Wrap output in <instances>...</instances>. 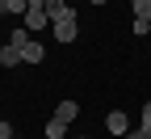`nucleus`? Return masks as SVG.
<instances>
[{"mask_svg": "<svg viewBox=\"0 0 151 139\" xmlns=\"http://www.w3.org/2000/svg\"><path fill=\"white\" fill-rule=\"evenodd\" d=\"M0 139H17V131H13V122H4V118H0Z\"/></svg>", "mask_w": 151, "mask_h": 139, "instance_id": "nucleus-9", "label": "nucleus"}, {"mask_svg": "<svg viewBox=\"0 0 151 139\" xmlns=\"http://www.w3.org/2000/svg\"><path fill=\"white\" fill-rule=\"evenodd\" d=\"M76 114H80V106H76V101H59V106H55V118H59V122H76Z\"/></svg>", "mask_w": 151, "mask_h": 139, "instance_id": "nucleus-3", "label": "nucleus"}, {"mask_svg": "<svg viewBox=\"0 0 151 139\" xmlns=\"http://www.w3.org/2000/svg\"><path fill=\"white\" fill-rule=\"evenodd\" d=\"M88 139H92V135H88Z\"/></svg>", "mask_w": 151, "mask_h": 139, "instance_id": "nucleus-13", "label": "nucleus"}, {"mask_svg": "<svg viewBox=\"0 0 151 139\" xmlns=\"http://www.w3.org/2000/svg\"><path fill=\"white\" fill-rule=\"evenodd\" d=\"M46 25H50L46 0H29V9H25V30H29V34H42Z\"/></svg>", "mask_w": 151, "mask_h": 139, "instance_id": "nucleus-1", "label": "nucleus"}, {"mask_svg": "<svg viewBox=\"0 0 151 139\" xmlns=\"http://www.w3.org/2000/svg\"><path fill=\"white\" fill-rule=\"evenodd\" d=\"M105 131H109V135H130V118H126V110H109V114H105Z\"/></svg>", "mask_w": 151, "mask_h": 139, "instance_id": "nucleus-2", "label": "nucleus"}, {"mask_svg": "<svg viewBox=\"0 0 151 139\" xmlns=\"http://www.w3.org/2000/svg\"><path fill=\"white\" fill-rule=\"evenodd\" d=\"M147 38H151V34H147Z\"/></svg>", "mask_w": 151, "mask_h": 139, "instance_id": "nucleus-14", "label": "nucleus"}, {"mask_svg": "<svg viewBox=\"0 0 151 139\" xmlns=\"http://www.w3.org/2000/svg\"><path fill=\"white\" fill-rule=\"evenodd\" d=\"M126 139H151V131H147V127H130V135H126Z\"/></svg>", "mask_w": 151, "mask_h": 139, "instance_id": "nucleus-10", "label": "nucleus"}, {"mask_svg": "<svg viewBox=\"0 0 151 139\" xmlns=\"http://www.w3.org/2000/svg\"><path fill=\"white\" fill-rule=\"evenodd\" d=\"M130 30H134L139 38H147V34H151V21H143V17H134V25H130Z\"/></svg>", "mask_w": 151, "mask_h": 139, "instance_id": "nucleus-8", "label": "nucleus"}, {"mask_svg": "<svg viewBox=\"0 0 151 139\" xmlns=\"http://www.w3.org/2000/svg\"><path fill=\"white\" fill-rule=\"evenodd\" d=\"M46 139H67V122L50 118V122H46Z\"/></svg>", "mask_w": 151, "mask_h": 139, "instance_id": "nucleus-6", "label": "nucleus"}, {"mask_svg": "<svg viewBox=\"0 0 151 139\" xmlns=\"http://www.w3.org/2000/svg\"><path fill=\"white\" fill-rule=\"evenodd\" d=\"M134 17H143V21H151V0H134Z\"/></svg>", "mask_w": 151, "mask_h": 139, "instance_id": "nucleus-7", "label": "nucleus"}, {"mask_svg": "<svg viewBox=\"0 0 151 139\" xmlns=\"http://www.w3.org/2000/svg\"><path fill=\"white\" fill-rule=\"evenodd\" d=\"M139 127H147V131H151V101L143 106V122H139Z\"/></svg>", "mask_w": 151, "mask_h": 139, "instance_id": "nucleus-11", "label": "nucleus"}, {"mask_svg": "<svg viewBox=\"0 0 151 139\" xmlns=\"http://www.w3.org/2000/svg\"><path fill=\"white\" fill-rule=\"evenodd\" d=\"M84 139H88V135H84Z\"/></svg>", "mask_w": 151, "mask_h": 139, "instance_id": "nucleus-15", "label": "nucleus"}, {"mask_svg": "<svg viewBox=\"0 0 151 139\" xmlns=\"http://www.w3.org/2000/svg\"><path fill=\"white\" fill-rule=\"evenodd\" d=\"M17 63H21V51H17L13 42H4L0 47V68H17Z\"/></svg>", "mask_w": 151, "mask_h": 139, "instance_id": "nucleus-4", "label": "nucleus"}, {"mask_svg": "<svg viewBox=\"0 0 151 139\" xmlns=\"http://www.w3.org/2000/svg\"><path fill=\"white\" fill-rule=\"evenodd\" d=\"M25 9H29V0H0V17H9V13H21L25 17Z\"/></svg>", "mask_w": 151, "mask_h": 139, "instance_id": "nucleus-5", "label": "nucleus"}, {"mask_svg": "<svg viewBox=\"0 0 151 139\" xmlns=\"http://www.w3.org/2000/svg\"><path fill=\"white\" fill-rule=\"evenodd\" d=\"M88 4H109V0H88Z\"/></svg>", "mask_w": 151, "mask_h": 139, "instance_id": "nucleus-12", "label": "nucleus"}]
</instances>
